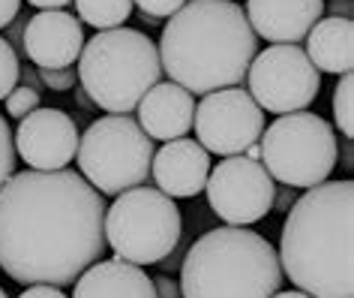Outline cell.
I'll return each mask as SVG.
<instances>
[{"instance_id": "cell-1", "label": "cell", "mask_w": 354, "mask_h": 298, "mask_svg": "<svg viewBox=\"0 0 354 298\" xmlns=\"http://www.w3.org/2000/svg\"><path fill=\"white\" fill-rule=\"evenodd\" d=\"M105 199L73 169L15 172L0 187V268L15 283L73 286L105 250Z\"/></svg>"}, {"instance_id": "cell-2", "label": "cell", "mask_w": 354, "mask_h": 298, "mask_svg": "<svg viewBox=\"0 0 354 298\" xmlns=\"http://www.w3.org/2000/svg\"><path fill=\"white\" fill-rule=\"evenodd\" d=\"M279 268L313 298H354V184L324 181L286 211Z\"/></svg>"}, {"instance_id": "cell-3", "label": "cell", "mask_w": 354, "mask_h": 298, "mask_svg": "<svg viewBox=\"0 0 354 298\" xmlns=\"http://www.w3.org/2000/svg\"><path fill=\"white\" fill-rule=\"evenodd\" d=\"M159 64L192 96L243 85L259 37L234 0H187L159 37Z\"/></svg>"}, {"instance_id": "cell-4", "label": "cell", "mask_w": 354, "mask_h": 298, "mask_svg": "<svg viewBox=\"0 0 354 298\" xmlns=\"http://www.w3.org/2000/svg\"><path fill=\"white\" fill-rule=\"evenodd\" d=\"M183 298H270L282 286L277 247L246 226H219L189 244L180 262Z\"/></svg>"}, {"instance_id": "cell-5", "label": "cell", "mask_w": 354, "mask_h": 298, "mask_svg": "<svg viewBox=\"0 0 354 298\" xmlns=\"http://www.w3.org/2000/svg\"><path fill=\"white\" fill-rule=\"evenodd\" d=\"M159 78V49L145 30H100L78 55V85L87 100L109 115H129L138 109L141 96Z\"/></svg>"}, {"instance_id": "cell-6", "label": "cell", "mask_w": 354, "mask_h": 298, "mask_svg": "<svg viewBox=\"0 0 354 298\" xmlns=\"http://www.w3.org/2000/svg\"><path fill=\"white\" fill-rule=\"evenodd\" d=\"M105 247L132 265H159L180 244L183 214L171 196L156 187H132L105 208Z\"/></svg>"}, {"instance_id": "cell-7", "label": "cell", "mask_w": 354, "mask_h": 298, "mask_svg": "<svg viewBox=\"0 0 354 298\" xmlns=\"http://www.w3.org/2000/svg\"><path fill=\"white\" fill-rule=\"evenodd\" d=\"M150 139L132 115H105L78 136V169L82 178L102 196H120L123 190L141 187L150 178L153 160Z\"/></svg>"}, {"instance_id": "cell-8", "label": "cell", "mask_w": 354, "mask_h": 298, "mask_svg": "<svg viewBox=\"0 0 354 298\" xmlns=\"http://www.w3.org/2000/svg\"><path fill=\"white\" fill-rule=\"evenodd\" d=\"M261 166L273 181L295 190H309L324 184L339 160L336 130L315 112H291L279 115L264 127L259 139Z\"/></svg>"}, {"instance_id": "cell-9", "label": "cell", "mask_w": 354, "mask_h": 298, "mask_svg": "<svg viewBox=\"0 0 354 298\" xmlns=\"http://www.w3.org/2000/svg\"><path fill=\"white\" fill-rule=\"evenodd\" d=\"M246 91L261 112L291 115L306 112L322 91V73L300 46H268L252 58Z\"/></svg>"}, {"instance_id": "cell-10", "label": "cell", "mask_w": 354, "mask_h": 298, "mask_svg": "<svg viewBox=\"0 0 354 298\" xmlns=\"http://www.w3.org/2000/svg\"><path fill=\"white\" fill-rule=\"evenodd\" d=\"M264 127H268L264 112L241 85L205 94L196 106V121H192L196 142L216 157L243 154L261 139Z\"/></svg>"}, {"instance_id": "cell-11", "label": "cell", "mask_w": 354, "mask_h": 298, "mask_svg": "<svg viewBox=\"0 0 354 298\" xmlns=\"http://www.w3.org/2000/svg\"><path fill=\"white\" fill-rule=\"evenodd\" d=\"M273 190L277 181L268 169L243 154L225 157L216 169H210L205 184L210 211L228 226H250L268 217L273 208Z\"/></svg>"}, {"instance_id": "cell-12", "label": "cell", "mask_w": 354, "mask_h": 298, "mask_svg": "<svg viewBox=\"0 0 354 298\" xmlns=\"http://www.w3.org/2000/svg\"><path fill=\"white\" fill-rule=\"evenodd\" d=\"M12 142L15 157H21L24 166H30L37 172H55L66 169L75 160L78 127L66 112L39 106L28 118H21Z\"/></svg>"}, {"instance_id": "cell-13", "label": "cell", "mask_w": 354, "mask_h": 298, "mask_svg": "<svg viewBox=\"0 0 354 298\" xmlns=\"http://www.w3.org/2000/svg\"><path fill=\"white\" fill-rule=\"evenodd\" d=\"M84 49V28L66 10H42L24 28V58L39 69L75 67Z\"/></svg>"}, {"instance_id": "cell-14", "label": "cell", "mask_w": 354, "mask_h": 298, "mask_svg": "<svg viewBox=\"0 0 354 298\" xmlns=\"http://www.w3.org/2000/svg\"><path fill=\"white\" fill-rule=\"evenodd\" d=\"M210 175V154L196 139H171L153 151L150 160V178L156 181V190H162L171 199L198 196Z\"/></svg>"}, {"instance_id": "cell-15", "label": "cell", "mask_w": 354, "mask_h": 298, "mask_svg": "<svg viewBox=\"0 0 354 298\" xmlns=\"http://www.w3.org/2000/svg\"><path fill=\"white\" fill-rule=\"evenodd\" d=\"M246 21L270 46H297L324 19V0H246Z\"/></svg>"}, {"instance_id": "cell-16", "label": "cell", "mask_w": 354, "mask_h": 298, "mask_svg": "<svg viewBox=\"0 0 354 298\" xmlns=\"http://www.w3.org/2000/svg\"><path fill=\"white\" fill-rule=\"evenodd\" d=\"M196 121V96L174 82H156L138 103V124L150 139H183Z\"/></svg>"}, {"instance_id": "cell-17", "label": "cell", "mask_w": 354, "mask_h": 298, "mask_svg": "<svg viewBox=\"0 0 354 298\" xmlns=\"http://www.w3.org/2000/svg\"><path fill=\"white\" fill-rule=\"evenodd\" d=\"M73 298H156L153 277L123 259H96L75 280Z\"/></svg>"}, {"instance_id": "cell-18", "label": "cell", "mask_w": 354, "mask_h": 298, "mask_svg": "<svg viewBox=\"0 0 354 298\" xmlns=\"http://www.w3.org/2000/svg\"><path fill=\"white\" fill-rule=\"evenodd\" d=\"M306 58L318 73L345 76L354 67V24L351 19H318L315 28L306 33Z\"/></svg>"}, {"instance_id": "cell-19", "label": "cell", "mask_w": 354, "mask_h": 298, "mask_svg": "<svg viewBox=\"0 0 354 298\" xmlns=\"http://www.w3.org/2000/svg\"><path fill=\"white\" fill-rule=\"evenodd\" d=\"M78 21L91 24L96 30L123 28V21L132 15V0H75Z\"/></svg>"}, {"instance_id": "cell-20", "label": "cell", "mask_w": 354, "mask_h": 298, "mask_svg": "<svg viewBox=\"0 0 354 298\" xmlns=\"http://www.w3.org/2000/svg\"><path fill=\"white\" fill-rule=\"evenodd\" d=\"M333 121L345 139L354 136V76L345 73L333 91Z\"/></svg>"}, {"instance_id": "cell-21", "label": "cell", "mask_w": 354, "mask_h": 298, "mask_svg": "<svg viewBox=\"0 0 354 298\" xmlns=\"http://www.w3.org/2000/svg\"><path fill=\"white\" fill-rule=\"evenodd\" d=\"M21 76V58L12 51V46L0 37V100L12 94V87L19 85Z\"/></svg>"}, {"instance_id": "cell-22", "label": "cell", "mask_w": 354, "mask_h": 298, "mask_svg": "<svg viewBox=\"0 0 354 298\" xmlns=\"http://www.w3.org/2000/svg\"><path fill=\"white\" fill-rule=\"evenodd\" d=\"M3 103H6V115L21 121V118H28L33 109H39L42 96H39V91H33V87H28V85H15L12 94L6 96Z\"/></svg>"}, {"instance_id": "cell-23", "label": "cell", "mask_w": 354, "mask_h": 298, "mask_svg": "<svg viewBox=\"0 0 354 298\" xmlns=\"http://www.w3.org/2000/svg\"><path fill=\"white\" fill-rule=\"evenodd\" d=\"M15 142H12V127L10 121L0 115V187L15 175Z\"/></svg>"}, {"instance_id": "cell-24", "label": "cell", "mask_w": 354, "mask_h": 298, "mask_svg": "<svg viewBox=\"0 0 354 298\" xmlns=\"http://www.w3.org/2000/svg\"><path fill=\"white\" fill-rule=\"evenodd\" d=\"M187 3V0H132V6H138L141 15H147V19H171V15L180 10V6Z\"/></svg>"}, {"instance_id": "cell-25", "label": "cell", "mask_w": 354, "mask_h": 298, "mask_svg": "<svg viewBox=\"0 0 354 298\" xmlns=\"http://www.w3.org/2000/svg\"><path fill=\"white\" fill-rule=\"evenodd\" d=\"M39 78L48 91H73L78 85V73L75 67H66V69H39Z\"/></svg>"}, {"instance_id": "cell-26", "label": "cell", "mask_w": 354, "mask_h": 298, "mask_svg": "<svg viewBox=\"0 0 354 298\" xmlns=\"http://www.w3.org/2000/svg\"><path fill=\"white\" fill-rule=\"evenodd\" d=\"M24 28H28V15H15V19H12V24H6V42H10V46H12V51H15V55H19V58H24Z\"/></svg>"}, {"instance_id": "cell-27", "label": "cell", "mask_w": 354, "mask_h": 298, "mask_svg": "<svg viewBox=\"0 0 354 298\" xmlns=\"http://www.w3.org/2000/svg\"><path fill=\"white\" fill-rule=\"evenodd\" d=\"M19 298H69V295H64V289H60V286L33 283V286H24V292Z\"/></svg>"}, {"instance_id": "cell-28", "label": "cell", "mask_w": 354, "mask_h": 298, "mask_svg": "<svg viewBox=\"0 0 354 298\" xmlns=\"http://www.w3.org/2000/svg\"><path fill=\"white\" fill-rule=\"evenodd\" d=\"M295 199H297L295 187H286V184H279V187L273 190V208H270V211H288V208L295 205Z\"/></svg>"}, {"instance_id": "cell-29", "label": "cell", "mask_w": 354, "mask_h": 298, "mask_svg": "<svg viewBox=\"0 0 354 298\" xmlns=\"http://www.w3.org/2000/svg\"><path fill=\"white\" fill-rule=\"evenodd\" d=\"M153 289H156V298H183L180 295V286H177L168 274L153 277Z\"/></svg>"}, {"instance_id": "cell-30", "label": "cell", "mask_w": 354, "mask_h": 298, "mask_svg": "<svg viewBox=\"0 0 354 298\" xmlns=\"http://www.w3.org/2000/svg\"><path fill=\"white\" fill-rule=\"evenodd\" d=\"M21 12V0H0V30L6 24H12V19Z\"/></svg>"}, {"instance_id": "cell-31", "label": "cell", "mask_w": 354, "mask_h": 298, "mask_svg": "<svg viewBox=\"0 0 354 298\" xmlns=\"http://www.w3.org/2000/svg\"><path fill=\"white\" fill-rule=\"evenodd\" d=\"M324 12L336 15V19H351L354 3H351V0H330V3H324Z\"/></svg>"}, {"instance_id": "cell-32", "label": "cell", "mask_w": 354, "mask_h": 298, "mask_svg": "<svg viewBox=\"0 0 354 298\" xmlns=\"http://www.w3.org/2000/svg\"><path fill=\"white\" fill-rule=\"evenodd\" d=\"M30 6H39V12L42 10H64V6H69L73 0H28Z\"/></svg>"}, {"instance_id": "cell-33", "label": "cell", "mask_w": 354, "mask_h": 298, "mask_svg": "<svg viewBox=\"0 0 354 298\" xmlns=\"http://www.w3.org/2000/svg\"><path fill=\"white\" fill-rule=\"evenodd\" d=\"M342 166H345V172H351V139H345V145H342Z\"/></svg>"}, {"instance_id": "cell-34", "label": "cell", "mask_w": 354, "mask_h": 298, "mask_svg": "<svg viewBox=\"0 0 354 298\" xmlns=\"http://www.w3.org/2000/svg\"><path fill=\"white\" fill-rule=\"evenodd\" d=\"M243 157H250V160H259V163H261V145H259V142L250 145V148L243 151Z\"/></svg>"}, {"instance_id": "cell-35", "label": "cell", "mask_w": 354, "mask_h": 298, "mask_svg": "<svg viewBox=\"0 0 354 298\" xmlns=\"http://www.w3.org/2000/svg\"><path fill=\"white\" fill-rule=\"evenodd\" d=\"M270 298H313V295H306V292H300V289H295V292H277V295H270Z\"/></svg>"}, {"instance_id": "cell-36", "label": "cell", "mask_w": 354, "mask_h": 298, "mask_svg": "<svg viewBox=\"0 0 354 298\" xmlns=\"http://www.w3.org/2000/svg\"><path fill=\"white\" fill-rule=\"evenodd\" d=\"M78 103H82V109H93V103L87 100V94L82 91V87H78Z\"/></svg>"}, {"instance_id": "cell-37", "label": "cell", "mask_w": 354, "mask_h": 298, "mask_svg": "<svg viewBox=\"0 0 354 298\" xmlns=\"http://www.w3.org/2000/svg\"><path fill=\"white\" fill-rule=\"evenodd\" d=\"M0 298H10V292H6V289H3V286H0Z\"/></svg>"}]
</instances>
